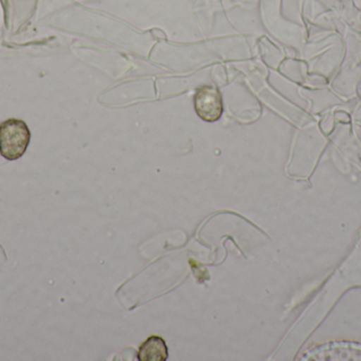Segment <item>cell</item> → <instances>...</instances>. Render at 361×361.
I'll return each instance as SVG.
<instances>
[{
	"label": "cell",
	"instance_id": "cell-3",
	"mask_svg": "<svg viewBox=\"0 0 361 361\" xmlns=\"http://www.w3.org/2000/svg\"><path fill=\"white\" fill-rule=\"evenodd\" d=\"M316 360H361V345L356 343H331L317 348L311 353Z\"/></svg>",
	"mask_w": 361,
	"mask_h": 361
},
{
	"label": "cell",
	"instance_id": "cell-2",
	"mask_svg": "<svg viewBox=\"0 0 361 361\" xmlns=\"http://www.w3.org/2000/svg\"><path fill=\"white\" fill-rule=\"evenodd\" d=\"M193 105L197 117L208 123L218 121L224 110L220 90L218 87L210 85H204L197 89L193 99Z\"/></svg>",
	"mask_w": 361,
	"mask_h": 361
},
{
	"label": "cell",
	"instance_id": "cell-4",
	"mask_svg": "<svg viewBox=\"0 0 361 361\" xmlns=\"http://www.w3.org/2000/svg\"><path fill=\"white\" fill-rule=\"evenodd\" d=\"M141 361H165L169 358V350L164 339L152 336L141 345L137 354Z\"/></svg>",
	"mask_w": 361,
	"mask_h": 361
},
{
	"label": "cell",
	"instance_id": "cell-1",
	"mask_svg": "<svg viewBox=\"0 0 361 361\" xmlns=\"http://www.w3.org/2000/svg\"><path fill=\"white\" fill-rule=\"evenodd\" d=\"M31 140V131L25 121L8 119L0 124V155L8 161L25 155Z\"/></svg>",
	"mask_w": 361,
	"mask_h": 361
}]
</instances>
